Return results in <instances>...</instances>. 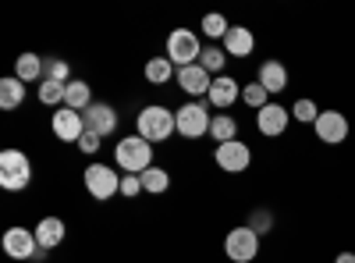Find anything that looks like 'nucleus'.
<instances>
[{
  "label": "nucleus",
  "mask_w": 355,
  "mask_h": 263,
  "mask_svg": "<svg viewBox=\"0 0 355 263\" xmlns=\"http://www.w3.org/2000/svg\"><path fill=\"white\" fill-rule=\"evenodd\" d=\"M171 132H178L174 125V110L160 107V103H150L139 110V121H135V135H142L146 142H167Z\"/></svg>",
  "instance_id": "nucleus-1"
},
{
  "label": "nucleus",
  "mask_w": 355,
  "mask_h": 263,
  "mask_svg": "<svg viewBox=\"0 0 355 263\" xmlns=\"http://www.w3.org/2000/svg\"><path fill=\"white\" fill-rule=\"evenodd\" d=\"M114 160H117V167L128 171V174L150 171V167H153V142H146L142 135H128V139L117 142Z\"/></svg>",
  "instance_id": "nucleus-2"
},
{
  "label": "nucleus",
  "mask_w": 355,
  "mask_h": 263,
  "mask_svg": "<svg viewBox=\"0 0 355 263\" xmlns=\"http://www.w3.org/2000/svg\"><path fill=\"white\" fill-rule=\"evenodd\" d=\"M33 182V164L21 150H0V189L4 192H21Z\"/></svg>",
  "instance_id": "nucleus-3"
},
{
  "label": "nucleus",
  "mask_w": 355,
  "mask_h": 263,
  "mask_svg": "<svg viewBox=\"0 0 355 263\" xmlns=\"http://www.w3.org/2000/svg\"><path fill=\"white\" fill-rule=\"evenodd\" d=\"M202 57V43L192 28H174L167 36V61L174 68H189V65H199Z\"/></svg>",
  "instance_id": "nucleus-4"
},
{
  "label": "nucleus",
  "mask_w": 355,
  "mask_h": 263,
  "mask_svg": "<svg viewBox=\"0 0 355 263\" xmlns=\"http://www.w3.org/2000/svg\"><path fill=\"white\" fill-rule=\"evenodd\" d=\"M210 121H214V114H206V103H185V107L174 110L178 135H185V139L206 135V132H210Z\"/></svg>",
  "instance_id": "nucleus-5"
},
{
  "label": "nucleus",
  "mask_w": 355,
  "mask_h": 263,
  "mask_svg": "<svg viewBox=\"0 0 355 263\" xmlns=\"http://www.w3.org/2000/svg\"><path fill=\"white\" fill-rule=\"evenodd\" d=\"M224 253L234 263H252L259 256V235H256L249 224L245 228H231L227 239H224Z\"/></svg>",
  "instance_id": "nucleus-6"
},
{
  "label": "nucleus",
  "mask_w": 355,
  "mask_h": 263,
  "mask_svg": "<svg viewBox=\"0 0 355 263\" xmlns=\"http://www.w3.org/2000/svg\"><path fill=\"white\" fill-rule=\"evenodd\" d=\"M85 189H89L93 199L107 203V199H114L117 192H121V178H117V171H110L107 164H89L85 167Z\"/></svg>",
  "instance_id": "nucleus-7"
},
{
  "label": "nucleus",
  "mask_w": 355,
  "mask_h": 263,
  "mask_svg": "<svg viewBox=\"0 0 355 263\" xmlns=\"http://www.w3.org/2000/svg\"><path fill=\"white\" fill-rule=\"evenodd\" d=\"M214 160H217V167L227 171V174H242V171H249V164H252V150H249L245 142L231 139V142H220V146H217Z\"/></svg>",
  "instance_id": "nucleus-8"
},
{
  "label": "nucleus",
  "mask_w": 355,
  "mask_h": 263,
  "mask_svg": "<svg viewBox=\"0 0 355 263\" xmlns=\"http://www.w3.org/2000/svg\"><path fill=\"white\" fill-rule=\"evenodd\" d=\"M313 132H316V139H320V142H327V146H341V142L348 139V118H345L341 110H320V118H316Z\"/></svg>",
  "instance_id": "nucleus-9"
},
{
  "label": "nucleus",
  "mask_w": 355,
  "mask_h": 263,
  "mask_svg": "<svg viewBox=\"0 0 355 263\" xmlns=\"http://www.w3.org/2000/svg\"><path fill=\"white\" fill-rule=\"evenodd\" d=\"M0 246H4V253L11 260H33V253L40 249L36 231H28V228H8L4 239H0Z\"/></svg>",
  "instance_id": "nucleus-10"
},
{
  "label": "nucleus",
  "mask_w": 355,
  "mask_h": 263,
  "mask_svg": "<svg viewBox=\"0 0 355 263\" xmlns=\"http://www.w3.org/2000/svg\"><path fill=\"white\" fill-rule=\"evenodd\" d=\"M50 128H53V135L61 139V142H78L85 135V118H82L78 110H71V107H61L50 118Z\"/></svg>",
  "instance_id": "nucleus-11"
},
{
  "label": "nucleus",
  "mask_w": 355,
  "mask_h": 263,
  "mask_svg": "<svg viewBox=\"0 0 355 263\" xmlns=\"http://www.w3.org/2000/svg\"><path fill=\"white\" fill-rule=\"evenodd\" d=\"M82 118H85V128L96 132L100 139L114 135V128H117V110L110 103H93L89 110H82Z\"/></svg>",
  "instance_id": "nucleus-12"
},
{
  "label": "nucleus",
  "mask_w": 355,
  "mask_h": 263,
  "mask_svg": "<svg viewBox=\"0 0 355 263\" xmlns=\"http://www.w3.org/2000/svg\"><path fill=\"white\" fill-rule=\"evenodd\" d=\"M288 121H291V110H288V107H281V103H266V107L256 114V125H259V132H263V135H270V139L284 135Z\"/></svg>",
  "instance_id": "nucleus-13"
},
{
  "label": "nucleus",
  "mask_w": 355,
  "mask_h": 263,
  "mask_svg": "<svg viewBox=\"0 0 355 263\" xmlns=\"http://www.w3.org/2000/svg\"><path fill=\"white\" fill-rule=\"evenodd\" d=\"M178 85L189 93V96H206L210 93V85H214V78H210V71H206L202 65H189V68H178Z\"/></svg>",
  "instance_id": "nucleus-14"
},
{
  "label": "nucleus",
  "mask_w": 355,
  "mask_h": 263,
  "mask_svg": "<svg viewBox=\"0 0 355 263\" xmlns=\"http://www.w3.org/2000/svg\"><path fill=\"white\" fill-rule=\"evenodd\" d=\"M239 96H242V85L234 82L231 75H217V78H214V85H210V93H206V103H214V107L227 110Z\"/></svg>",
  "instance_id": "nucleus-15"
},
{
  "label": "nucleus",
  "mask_w": 355,
  "mask_h": 263,
  "mask_svg": "<svg viewBox=\"0 0 355 263\" xmlns=\"http://www.w3.org/2000/svg\"><path fill=\"white\" fill-rule=\"evenodd\" d=\"M252 50H256L252 28H245V25H231V33L224 36V53H227V57H249Z\"/></svg>",
  "instance_id": "nucleus-16"
},
{
  "label": "nucleus",
  "mask_w": 355,
  "mask_h": 263,
  "mask_svg": "<svg viewBox=\"0 0 355 263\" xmlns=\"http://www.w3.org/2000/svg\"><path fill=\"white\" fill-rule=\"evenodd\" d=\"M256 82H259L270 96H274V93H284V90H288V68H284L281 61H263Z\"/></svg>",
  "instance_id": "nucleus-17"
},
{
  "label": "nucleus",
  "mask_w": 355,
  "mask_h": 263,
  "mask_svg": "<svg viewBox=\"0 0 355 263\" xmlns=\"http://www.w3.org/2000/svg\"><path fill=\"white\" fill-rule=\"evenodd\" d=\"M96 100H93V85L89 82H82V78H71L68 82V90H64V107H71V110H89Z\"/></svg>",
  "instance_id": "nucleus-18"
},
{
  "label": "nucleus",
  "mask_w": 355,
  "mask_h": 263,
  "mask_svg": "<svg viewBox=\"0 0 355 263\" xmlns=\"http://www.w3.org/2000/svg\"><path fill=\"white\" fill-rule=\"evenodd\" d=\"M33 231H36V242H40L43 249H53V246L64 242V221H61V217H43Z\"/></svg>",
  "instance_id": "nucleus-19"
},
{
  "label": "nucleus",
  "mask_w": 355,
  "mask_h": 263,
  "mask_svg": "<svg viewBox=\"0 0 355 263\" xmlns=\"http://www.w3.org/2000/svg\"><path fill=\"white\" fill-rule=\"evenodd\" d=\"M25 103V82L18 75L0 78V110H15Z\"/></svg>",
  "instance_id": "nucleus-20"
},
{
  "label": "nucleus",
  "mask_w": 355,
  "mask_h": 263,
  "mask_svg": "<svg viewBox=\"0 0 355 263\" xmlns=\"http://www.w3.org/2000/svg\"><path fill=\"white\" fill-rule=\"evenodd\" d=\"M15 75L21 82H43V57L40 53H21L15 61Z\"/></svg>",
  "instance_id": "nucleus-21"
},
{
  "label": "nucleus",
  "mask_w": 355,
  "mask_h": 263,
  "mask_svg": "<svg viewBox=\"0 0 355 263\" xmlns=\"http://www.w3.org/2000/svg\"><path fill=\"white\" fill-rule=\"evenodd\" d=\"M139 178H142V192L160 196V192H167V189H171V174H167L164 167H150V171H142Z\"/></svg>",
  "instance_id": "nucleus-22"
},
{
  "label": "nucleus",
  "mask_w": 355,
  "mask_h": 263,
  "mask_svg": "<svg viewBox=\"0 0 355 263\" xmlns=\"http://www.w3.org/2000/svg\"><path fill=\"white\" fill-rule=\"evenodd\" d=\"M210 135L217 139V146H220V142H231L234 135H239V121L227 118V114H214V121H210Z\"/></svg>",
  "instance_id": "nucleus-23"
},
{
  "label": "nucleus",
  "mask_w": 355,
  "mask_h": 263,
  "mask_svg": "<svg viewBox=\"0 0 355 263\" xmlns=\"http://www.w3.org/2000/svg\"><path fill=\"white\" fill-rule=\"evenodd\" d=\"M43 82H71V68L61 57H43Z\"/></svg>",
  "instance_id": "nucleus-24"
},
{
  "label": "nucleus",
  "mask_w": 355,
  "mask_h": 263,
  "mask_svg": "<svg viewBox=\"0 0 355 263\" xmlns=\"http://www.w3.org/2000/svg\"><path fill=\"white\" fill-rule=\"evenodd\" d=\"M171 75H178V71H174V65L167 61V57H153V61L146 65V78H150L153 85H167Z\"/></svg>",
  "instance_id": "nucleus-25"
},
{
  "label": "nucleus",
  "mask_w": 355,
  "mask_h": 263,
  "mask_svg": "<svg viewBox=\"0 0 355 263\" xmlns=\"http://www.w3.org/2000/svg\"><path fill=\"white\" fill-rule=\"evenodd\" d=\"M224 61H227V53L220 46H206L202 57H199V65L210 71V75H224Z\"/></svg>",
  "instance_id": "nucleus-26"
},
{
  "label": "nucleus",
  "mask_w": 355,
  "mask_h": 263,
  "mask_svg": "<svg viewBox=\"0 0 355 263\" xmlns=\"http://www.w3.org/2000/svg\"><path fill=\"white\" fill-rule=\"evenodd\" d=\"M202 33L210 36V40H220V43H224V36L231 33V25H227L224 15H206V18H202Z\"/></svg>",
  "instance_id": "nucleus-27"
},
{
  "label": "nucleus",
  "mask_w": 355,
  "mask_h": 263,
  "mask_svg": "<svg viewBox=\"0 0 355 263\" xmlns=\"http://www.w3.org/2000/svg\"><path fill=\"white\" fill-rule=\"evenodd\" d=\"M291 118L295 121H302V125H316V118H320V107L313 103V100H295V107H291Z\"/></svg>",
  "instance_id": "nucleus-28"
},
{
  "label": "nucleus",
  "mask_w": 355,
  "mask_h": 263,
  "mask_svg": "<svg viewBox=\"0 0 355 263\" xmlns=\"http://www.w3.org/2000/svg\"><path fill=\"white\" fill-rule=\"evenodd\" d=\"M242 100H245V103H249L252 110H263L266 103H270V93H266L259 82H249L245 90H242Z\"/></svg>",
  "instance_id": "nucleus-29"
},
{
  "label": "nucleus",
  "mask_w": 355,
  "mask_h": 263,
  "mask_svg": "<svg viewBox=\"0 0 355 263\" xmlns=\"http://www.w3.org/2000/svg\"><path fill=\"white\" fill-rule=\"evenodd\" d=\"M64 90H68L64 82H43V85H40V103H46V107L64 103Z\"/></svg>",
  "instance_id": "nucleus-30"
},
{
  "label": "nucleus",
  "mask_w": 355,
  "mask_h": 263,
  "mask_svg": "<svg viewBox=\"0 0 355 263\" xmlns=\"http://www.w3.org/2000/svg\"><path fill=\"white\" fill-rule=\"evenodd\" d=\"M249 228L256 231V235H266V231L274 228V214L270 210H252L249 214Z\"/></svg>",
  "instance_id": "nucleus-31"
},
{
  "label": "nucleus",
  "mask_w": 355,
  "mask_h": 263,
  "mask_svg": "<svg viewBox=\"0 0 355 263\" xmlns=\"http://www.w3.org/2000/svg\"><path fill=\"white\" fill-rule=\"evenodd\" d=\"M139 192H142V178H139V174H125V178H121V196L135 199Z\"/></svg>",
  "instance_id": "nucleus-32"
},
{
  "label": "nucleus",
  "mask_w": 355,
  "mask_h": 263,
  "mask_svg": "<svg viewBox=\"0 0 355 263\" xmlns=\"http://www.w3.org/2000/svg\"><path fill=\"white\" fill-rule=\"evenodd\" d=\"M100 142H103V139H100L96 132H89V128H85V135L78 139V150H82V153H96V150H100Z\"/></svg>",
  "instance_id": "nucleus-33"
},
{
  "label": "nucleus",
  "mask_w": 355,
  "mask_h": 263,
  "mask_svg": "<svg viewBox=\"0 0 355 263\" xmlns=\"http://www.w3.org/2000/svg\"><path fill=\"white\" fill-rule=\"evenodd\" d=\"M46 256H50V249H43V246H40V249H36V253H33V260H36V263H43V260H46Z\"/></svg>",
  "instance_id": "nucleus-34"
},
{
  "label": "nucleus",
  "mask_w": 355,
  "mask_h": 263,
  "mask_svg": "<svg viewBox=\"0 0 355 263\" xmlns=\"http://www.w3.org/2000/svg\"><path fill=\"white\" fill-rule=\"evenodd\" d=\"M334 263H355V253H338V260Z\"/></svg>",
  "instance_id": "nucleus-35"
}]
</instances>
